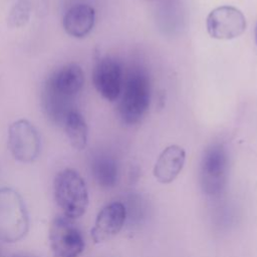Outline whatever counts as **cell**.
I'll return each instance as SVG.
<instances>
[{
    "mask_svg": "<svg viewBox=\"0 0 257 257\" xmlns=\"http://www.w3.org/2000/svg\"><path fill=\"white\" fill-rule=\"evenodd\" d=\"M186 160L184 149L177 145L166 148L154 167V176L162 184L172 183L181 173Z\"/></svg>",
    "mask_w": 257,
    "mask_h": 257,
    "instance_id": "obj_11",
    "label": "cell"
},
{
    "mask_svg": "<svg viewBox=\"0 0 257 257\" xmlns=\"http://www.w3.org/2000/svg\"><path fill=\"white\" fill-rule=\"evenodd\" d=\"M255 40H256V44H257V25L255 28Z\"/></svg>",
    "mask_w": 257,
    "mask_h": 257,
    "instance_id": "obj_17",
    "label": "cell"
},
{
    "mask_svg": "<svg viewBox=\"0 0 257 257\" xmlns=\"http://www.w3.org/2000/svg\"><path fill=\"white\" fill-rule=\"evenodd\" d=\"M126 219V208L121 202H112L104 206L97 214L90 231L94 243L105 242L119 233Z\"/></svg>",
    "mask_w": 257,
    "mask_h": 257,
    "instance_id": "obj_10",
    "label": "cell"
},
{
    "mask_svg": "<svg viewBox=\"0 0 257 257\" xmlns=\"http://www.w3.org/2000/svg\"><path fill=\"white\" fill-rule=\"evenodd\" d=\"M118 115L126 124L139 123L146 115L151 102V84L148 76L140 70L128 74L121 89Z\"/></svg>",
    "mask_w": 257,
    "mask_h": 257,
    "instance_id": "obj_3",
    "label": "cell"
},
{
    "mask_svg": "<svg viewBox=\"0 0 257 257\" xmlns=\"http://www.w3.org/2000/svg\"><path fill=\"white\" fill-rule=\"evenodd\" d=\"M31 10V3L28 0H19L8 13L7 25L11 28L25 26L29 22Z\"/></svg>",
    "mask_w": 257,
    "mask_h": 257,
    "instance_id": "obj_15",
    "label": "cell"
},
{
    "mask_svg": "<svg viewBox=\"0 0 257 257\" xmlns=\"http://www.w3.org/2000/svg\"><path fill=\"white\" fill-rule=\"evenodd\" d=\"M209 35L219 40H230L240 36L246 29L244 14L234 6H220L213 9L206 20Z\"/></svg>",
    "mask_w": 257,
    "mask_h": 257,
    "instance_id": "obj_8",
    "label": "cell"
},
{
    "mask_svg": "<svg viewBox=\"0 0 257 257\" xmlns=\"http://www.w3.org/2000/svg\"><path fill=\"white\" fill-rule=\"evenodd\" d=\"M95 12L87 4H76L70 7L63 16V28L65 32L75 38L87 36L94 26Z\"/></svg>",
    "mask_w": 257,
    "mask_h": 257,
    "instance_id": "obj_12",
    "label": "cell"
},
{
    "mask_svg": "<svg viewBox=\"0 0 257 257\" xmlns=\"http://www.w3.org/2000/svg\"><path fill=\"white\" fill-rule=\"evenodd\" d=\"M92 82L103 98L108 101L116 100L123 85V71L120 62L110 56L98 59L92 70Z\"/></svg>",
    "mask_w": 257,
    "mask_h": 257,
    "instance_id": "obj_9",
    "label": "cell"
},
{
    "mask_svg": "<svg viewBox=\"0 0 257 257\" xmlns=\"http://www.w3.org/2000/svg\"><path fill=\"white\" fill-rule=\"evenodd\" d=\"M29 218L21 196L11 188L0 189V241L15 243L25 237Z\"/></svg>",
    "mask_w": 257,
    "mask_h": 257,
    "instance_id": "obj_4",
    "label": "cell"
},
{
    "mask_svg": "<svg viewBox=\"0 0 257 257\" xmlns=\"http://www.w3.org/2000/svg\"><path fill=\"white\" fill-rule=\"evenodd\" d=\"M0 257H1V256H0Z\"/></svg>",
    "mask_w": 257,
    "mask_h": 257,
    "instance_id": "obj_18",
    "label": "cell"
},
{
    "mask_svg": "<svg viewBox=\"0 0 257 257\" xmlns=\"http://www.w3.org/2000/svg\"><path fill=\"white\" fill-rule=\"evenodd\" d=\"M73 221L62 215L51 222L48 237L54 257H78L83 252L84 239Z\"/></svg>",
    "mask_w": 257,
    "mask_h": 257,
    "instance_id": "obj_6",
    "label": "cell"
},
{
    "mask_svg": "<svg viewBox=\"0 0 257 257\" xmlns=\"http://www.w3.org/2000/svg\"><path fill=\"white\" fill-rule=\"evenodd\" d=\"M91 174L95 182L102 188H113L118 180V165L114 158L107 154L93 156L90 163Z\"/></svg>",
    "mask_w": 257,
    "mask_h": 257,
    "instance_id": "obj_13",
    "label": "cell"
},
{
    "mask_svg": "<svg viewBox=\"0 0 257 257\" xmlns=\"http://www.w3.org/2000/svg\"><path fill=\"white\" fill-rule=\"evenodd\" d=\"M12 257H33L30 255H23V254H17V255H13Z\"/></svg>",
    "mask_w": 257,
    "mask_h": 257,
    "instance_id": "obj_16",
    "label": "cell"
},
{
    "mask_svg": "<svg viewBox=\"0 0 257 257\" xmlns=\"http://www.w3.org/2000/svg\"><path fill=\"white\" fill-rule=\"evenodd\" d=\"M229 173V157L222 144H212L204 152L199 170L200 186L205 195L216 198L224 192Z\"/></svg>",
    "mask_w": 257,
    "mask_h": 257,
    "instance_id": "obj_5",
    "label": "cell"
},
{
    "mask_svg": "<svg viewBox=\"0 0 257 257\" xmlns=\"http://www.w3.org/2000/svg\"><path fill=\"white\" fill-rule=\"evenodd\" d=\"M62 125L70 145L77 151L86 147L88 128L82 114L76 109L71 108L65 115Z\"/></svg>",
    "mask_w": 257,
    "mask_h": 257,
    "instance_id": "obj_14",
    "label": "cell"
},
{
    "mask_svg": "<svg viewBox=\"0 0 257 257\" xmlns=\"http://www.w3.org/2000/svg\"><path fill=\"white\" fill-rule=\"evenodd\" d=\"M54 198L63 215L75 220L88 206V191L82 177L73 169L60 171L53 183Z\"/></svg>",
    "mask_w": 257,
    "mask_h": 257,
    "instance_id": "obj_2",
    "label": "cell"
},
{
    "mask_svg": "<svg viewBox=\"0 0 257 257\" xmlns=\"http://www.w3.org/2000/svg\"><path fill=\"white\" fill-rule=\"evenodd\" d=\"M8 148L15 160L33 163L41 150V140L36 127L27 119H18L8 128Z\"/></svg>",
    "mask_w": 257,
    "mask_h": 257,
    "instance_id": "obj_7",
    "label": "cell"
},
{
    "mask_svg": "<svg viewBox=\"0 0 257 257\" xmlns=\"http://www.w3.org/2000/svg\"><path fill=\"white\" fill-rule=\"evenodd\" d=\"M83 83V70L76 63L63 65L47 78L42 92V105L51 121L62 125L65 115L73 108L72 100Z\"/></svg>",
    "mask_w": 257,
    "mask_h": 257,
    "instance_id": "obj_1",
    "label": "cell"
}]
</instances>
